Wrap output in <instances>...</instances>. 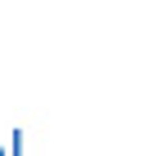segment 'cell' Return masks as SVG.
Listing matches in <instances>:
<instances>
[{
	"label": "cell",
	"mask_w": 156,
	"mask_h": 156,
	"mask_svg": "<svg viewBox=\"0 0 156 156\" xmlns=\"http://www.w3.org/2000/svg\"><path fill=\"white\" fill-rule=\"evenodd\" d=\"M9 156H23V129H13V138H9Z\"/></svg>",
	"instance_id": "6da1fadb"
},
{
	"label": "cell",
	"mask_w": 156,
	"mask_h": 156,
	"mask_svg": "<svg viewBox=\"0 0 156 156\" xmlns=\"http://www.w3.org/2000/svg\"><path fill=\"white\" fill-rule=\"evenodd\" d=\"M0 156H5V147H0Z\"/></svg>",
	"instance_id": "7a4b0ae2"
}]
</instances>
